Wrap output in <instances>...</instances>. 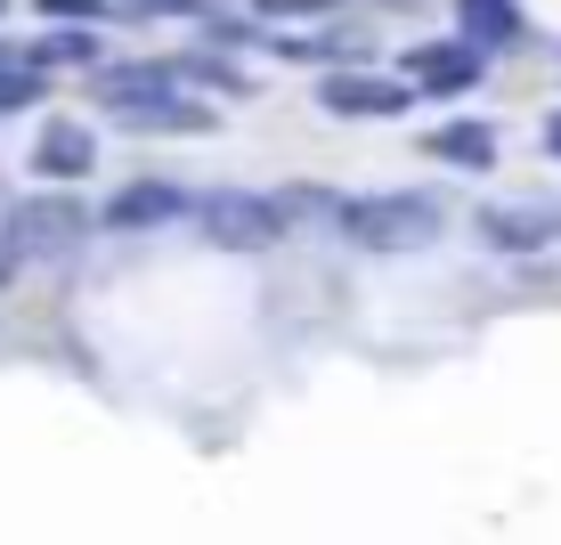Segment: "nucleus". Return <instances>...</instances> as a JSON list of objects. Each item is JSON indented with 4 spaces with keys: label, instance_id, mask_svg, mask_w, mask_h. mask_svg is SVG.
<instances>
[{
    "label": "nucleus",
    "instance_id": "1",
    "mask_svg": "<svg viewBox=\"0 0 561 545\" xmlns=\"http://www.w3.org/2000/svg\"><path fill=\"white\" fill-rule=\"evenodd\" d=\"M99 90H106V106H114V123H123V130H204V123H211V106L180 99L163 66H130V73H106Z\"/></svg>",
    "mask_w": 561,
    "mask_h": 545
},
{
    "label": "nucleus",
    "instance_id": "2",
    "mask_svg": "<svg viewBox=\"0 0 561 545\" xmlns=\"http://www.w3.org/2000/svg\"><path fill=\"white\" fill-rule=\"evenodd\" d=\"M82 237H90L82 196H16L0 212V245H9L16 261H57V252H73Z\"/></svg>",
    "mask_w": 561,
    "mask_h": 545
},
{
    "label": "nucleus",
    "instance_id": "3",
    "mask_svg": "<svg viewBox=\"0 0 561 545\" xmlns=\"http://www.w3.org/2000/svg\"><path fill=\"white\" fill-rule=\"evenodd\" d=\"M342 237L366 245V252H415L439 237V204L423 196H358L342 204Z\"/></svg>",
    "mask_w": 561,
    "mask_h": 545
},
{
    "label": "nucleus",
    "instance_id": "4",
    "mask_svg": "<svg viewBox=\"0 0 561 545\" xmlns=\"http://www.w3.org/2000/svg\"><path fill=\"white\" fill-rule=\"evenodd\" d=\"M196 228H204V245H220V252H268L285 237V204L244 196V188H211L196 204Z\"/></svg>",
    "mask_w": 561,
    "mask_h": 545
},
{
    "label": "nucleus",
    "instance_id": "5",
    "mask_svg": "<svg viewBox=\"0 0 561 545\" xmlns=\"http://www.w3.org/2000/svg\"><path fill=\"white\" fill-rule=\"evenodd\" d=\"M318 106L351 114V123H382V114H408V82H382V73H325Z\"/></svg>",
    "mask_w": 561,
    "mask_h": 545
},
{
    "label": "nucleus",
    "instance_id": "6",
    "mask_svg": "<svg viewBox=\"0 0 561 545\" xmlns=\"http://www.w3.org/2000/svg\"><path fill=\"white\" fill-rule=\"evenodd\" d=\"M90 163H99V139L82 123H49L42 147H33V171H49V180H82Z\"/></svg>",
    "mask_w": 561,
    "mask_h": 545
},
{
    "label": "nucleus",
    "instance_id": "7",
    "mask_svg": "<svg viewBox=\"0 0 561 545\" xmlns=\"http://www.w3.org/2000/svg\"><path fill=\"white\" fill-rule=\"evenodd\" d=\"M408 66H415L423 90H463V82H480V49H472V42H432V49H415Z\"/></svg>",
    "mask_w": 561,
    "mask_h": 545
},
{
    "label": "nucleus",
    "instance_id": "8",
    "mask_svg": "<svg viewBox=\"0 0 561 545\" xmlns=\"http://www.w3.org/2000/svg\"><path fill=\"white\" fill-rule=\"evenodd\" d=\"M171 212H180V188L147 180V188H123V196L106 204V220L114 228H154V220H171Z\"/></svg>",
    "mask_w": 561,
    "mask_h": 545
},
{
    "label": "nucleus",
    "instance_id": "9",
    "mask_svg": "<svg viewBox=\"0 0 561 545\" xmlns=\"http://www.w3.org/2000/svg\"><path fill=\"white\" fill-rule=\"evenodd\" d=\"M456 25H463V42L472 49H489V42H513V0H456Z\"/></svg>",
    "mask_w": 561,
    "mask_h": 545
},
{
    "label": "nucleus",
    "instance_id": "10",
    "mask_svg": "<svg viewBox=\"0 0 561 545\" xmlns=\"http://www.w3.org/2000/svg\"><path fill=\"white\" fill-rule=\"evenodd\" d=\"M432 155H448V163H489V155H496V139H489L480 123H448V130L432 139Z\"/></svg>",
    "mask_w": 561,
    "mask_h": 545
},
{
    "label": "nucleus",
    "instance_id": "11",
    "mask_svg": "<svg viewBox=\"0 0 561 545\" xmlns=\"http://www.w3.org/2000/svg\"><path fill=\"white\" fill-rule=\"evenodd\" d=\"M90 57H99V42H90V33H49V42L25 49V66H90Z\"/></svg>",
    "mask_w": 561,
    "mask_h": 545
},
{
    "label": "nucleus",
    "instance_id": "12",
    "mask_svg": "<svg viewBox=\"0 0 561 545\" xmlns=\"http://www.w3.org/2000/svg\"><path fill=\"white\" fill-rule=\"evenodd\" d=\"M480 228H489V237L505 245V252H529V245H546V220H537V212H489Z\"/></svg>",
    "mask_w": 561,
    "mask_h": 545
},
{
    "label": "nucleus",
    "instance_id": "13",
    "mask_svg": "<svg viewBox=\"0 0 561 545\" xmlns=\"http://www.w3.org/2000/svg\"><path fill=\"white\" fill-rule=\"evenodd\" d=\"M33 99H42V66H9L0 57V114H25Z\"/></svg>",
    "mask_w": 561,
    "mask_h": 545
},
{
    "label": "nucleus",
    "instance_id": "14",
    "mask_svg": "<svg viewBox=\"0 0 561 545\" xmlns=\"http://www.w3.org/2000/svg\"><path fill=\"white\" fill-rule=\"evenodd\" d=\"M49 16H99V0H42Z\"/></svg>",
    "mask_w": 561,
    "mask_h": 545
},
{
    "label": "nucleus",
    "instance_id": "15",
    "mask_svg": "<svg viewBox=\"0 0 561 545\" xmlns=\"http://www.w3.org/2000/svg\"><path fill=\"white\" fill-rule=\"evenodd\" d=\"M301 9H334V0H268V16H301Z\"/></svg>",
    "mask_w": 561,
    "mask_h": 545
},
{
    "label": "nucleus",
    "instance_id": "16",
    "mask_svg": "<svg viewBox=\"0 0 561 545\" xmlns=\"http://www.w3.org/2000/svg\"><path fill=\"white\" fill-rule=\"evenodd\" d=\"M9 269H16V252H9V245H0V285H9Z\"/></svg>",
    "mask_w": 561,
    "mask_h": 545
},
{
    "label": "nucleus",
    "instance_id": "17",
    "mask_svg": "<svg viewBox=\"0 0 561 545\" xmlns=\"http://www.w3.org/2000/svg\"><path fill=\"white\" fill-rule=\"evenodd\" d=\"M546 147H553V155H561V114H553V130H546Z\"/></svg>",
    "mask_w": 561,
    "mask_h": 545
}]
</instances>
